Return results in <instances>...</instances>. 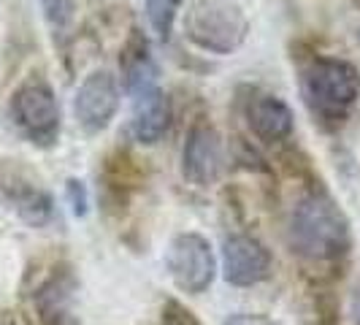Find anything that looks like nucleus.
Instances as JSON below:
<instances>
[{
    "label": "nucleus",
    "instance_id": "nucleus-1",
    "mask_svg": "<svg viewBox=\"0 0 360 325\" xmlns=\"http://www.w3.org/2000/svg\"><path fill=\"white\" fill-rule=\"evenodd\" d=\"M288 241L307 260H336L352 244L349 219L325 193H309L288 217Z\"/></svg>",
    "mask_w": 360,
    "mask_h": 325
},
{
    "label": "nucleus",
    "instance_id": "nucleus-2",
    "mask_svg": "<svg viewBox=\"0 0 360 325\" xmlns=\"http://www.w3.org/2000/svg\"><path fill=\"white\" fill-rule=\"evenodd\" d=\"M250 33V19L236 0H190L184 36L212 54L236 52Z\"/></svg>",
    "mask_w": 360,
    "mask_h": 325
},
{
    "label": "nucleus",
    "instance_id": "nucleus-3",
    "mask_svg": "<svg viewBox=\"0 0 360 325\" xmlns=\"http://www.w3.org/2000/svg\"><path fill=\"white\" fill-rule=\"evenodd\" d=\"M360 92L358 71L333 57H317L311 60L304 71V98L314 117L342 122L355 106Z\"/></svg>",
    "mask_w": 360,
    "mask_h": 325
},
{
    "label": "nucleus",
    "instance_id": "nucleus-4",
    "mask_svg": "<svg viewBox=\"0 0 360 325\" xmlns=\"http://www.w3.org/2000/svg\"><path fill=\"white\" fill-rule=\"evenodd\" d=\"M165 269L181 293H190V295L206 293L217 274L212 244L200 234H179L168 247Z\"/></svg>",
    "mask_w": 360,
    "mask_h": 325
},
{
    "label": "nucleus",
    "instance_id": "nucleus-5",
    "mask_svg": "<svg viewBox=\"0 0 360 325\" xmlns=\"http://www.w3.org/2000/svg\"><path fill=\"white\" fill-rule=\"evenodd\" d=\"M11 120L33 144H54L60 133V103L46 82H27L11 95Z\"/></svg>",
    "mask_w": 360,
    "mask_h": 325
},
{
    "label": "nucleus",
    "instance_id": "nucleus-6",
    "mask_svg": "<svg viewBox=\"0 0 360 325\" xmlns=\"http://www.w3.org/2000/svg\"><path fill=\"white\" fill-rule=\"evenodd\" d=\"M120 111V84L111 71H92L73 95V117L87 133H101Z\"/></svg>",
    "mask_w": 360,
    "mask_h": 325
},
{
    "label": "nucleus",
    "instance_id": "nucleus-7",
    "mask_svg": "<svg viewBox=\"0 0 360 325\" xmlns=\"http://www.w3.org/2000/svg\"><path fill=\"white\" fill-rule=\"evenodd\" d=\"M274 260L269 247L255 236L236 234L222 244V276L233 288H252L271 276Z\"/></svg>",
    "mask_w": 360,
    "mask_h": 325
},
{
    "label": "nucleus",
    "instance_id": "nucleus-8",
    "mask_svg": "<svg viewBox=\"0 0 360 325\" xmlns=\"http://www.w3.org/2000/svg\"><path fill=\"white\" fill-rule=\"evenodd\" d=\"M181 168H184V177L200 187H209L222 177L225 144H222V136L217 133L214 125L195 122L187 130L184 149H181Z\"/></svg>",
    "mask_w": 360,
    "mask_h": 325
},
{
    "label": "nucleus",
    "instance_id": "nucleus-9",
    "mask_svg": "<svg viewBox=\"0 0 360 325\" xmlns=\"http://www.w3.org/2000/svg\"><path fill=\"white\" fill-rule=\"evenodd\" d=\"M130 95H133L130 130H133L136 141L139 144H158L168 133V125H171V101H168V95L158 84H149L144 90H136Z\"/></svg>",
    "mask_w": 360,
    "mask_h": 325
},
{
    "label": "nucleus",
    "instance_id": "nucleus-10",
    "mask_svg": "<svg viewBox=\"0 0 360 325\" xmlns=\"http://www.w3.org/2000/svg\"><path fill=\"white\" fill-rule=\"evenodd\" d=\"M247 122H250L255 136L266 144L285 141L295 127V120H292V111L288 103L276 95H269V92H255L247 101Z\"/></svg>",
    "mask_w": 360,
    "mask_h": 325
},
{
    "label": "nucleus",
    "instance_id": "nucleus-11",
    "mask_svg": "<svg viewBox=\"0 0 360 325\" xmlns=\"http://www.w3.org/2000/svg\"><path fill=\"white\" fill-rule=\"evenodd\" d=\"M122 82L130 92L144 90L149 84H158V65L149 57L146 41H130V46L122 54Z\"/></svg>",
    "mask_w": 360,
    "mask_h": 325
},
{
    "label": "nucleus",
    "instance_id": "nucleus-12",
    "mask_svg": "<svg viewBox=\"0 0 360 325\" xmlns=\"http://www.w3.org/2000/svg\"><path fill=\"white\" fill-rule=\"evenodd\" d=\"M71 298H73L71 276H65V274L52 276L44 288L38 290V312H41V317L49 325H57L60 320H65L68 317V309H71Z\"/></svg>",
    "mask_w": 360,
    "mask_h": 325
},
{
    "label": "nucleus",
    "instance_id": "nucleus-13",
    "mask_svg": "<svg viewBox=\"0 0 360 325\" xmlns=\"http://www.w3.org/2000/svg\"><path fill=\"white\" fill-rule=\"evenodd\" d=\"M11 203H14L17 215L33 228H41V225H46L52 219V198L38 187H30V184L14 187L11 190Z\"/></svg>",
    "mask_w": 360,
    "mask_h": 325
},
{
    "label": "nucleus",
    "instance_id": "nucleus-14",
    "mask_svg": "<svg viewBox=\"0 0 360 325\" xmlns=\"http://www.w3.org/2000/svg\"><path fill=\"white\" fill-rule=\"evenodd\" d=\"M146 3V17L149 25L155 27V33L160 38H168L174 30V22L179 14L181 0H144Z\"/></svg>",
    "mask_w": 360,
    "mask_h": 325
},
{
    "label": "nucleus",
    "instance_id": "nucleus-15",
    "mask_svg": "<svg viewBox=\"0 0 360 325\" xmlns=\"http://www.w3.org/2000/svg\"><path fill=\"white\" fill-rule=\"evenodd\" d=\"M41 11L54 30H65L76 17V0H41Z\"/></svg>",
    "mask_w": 360,
    "mask_h": 325
},
{
    "label": "nucleus",
    "instance_id": "nucleus-16",
    "mask_svg": "<svg viewBox=\"0 0 360 325\" xmlns=\"http://www.w3.org/2000/svg\"><path fill=\"white\" fill-rule=\"evenodd\" d=\"M68 200H71V209L73 215H87V190L82 181L71 179L68 181Z\"/></svg>",
    "mask_w": 360,
    "mask_h": 325
},
{
    "label": "nucleus",
    "instance_id": "nucleus-17",
    "mask_svg": "<svg viewBox=\"0 0 360 325\" xmlns=\"http://www.w3.org/2000/svg\"><path fill=\"white\" fill-rule=\"evenodd\" d=\"M222 325H279L276 320H271L266 314H233V317H228Z\"/></svg>",
    "mask_w": 360,
    "mask_h": 325
},
{
    "label": "nucleus",
    "instance_id": "nucleus-18",
    "mask_svg": "<svg viewBox=\"0 0 360 325\" xmlns=\"http://www.w3.org/2000/svg\"><path fill=\"white\" fill-rule=\"evenodd\" d=\"M349 312H352V323L360 325V282L355 285V293H352V304H349Z\"/></svg>",
    "mask_w": 360,
    "mask_h": 325
},
{
    "label": "nucleus",
    "instance_id": "nucleus-19",
    "mask_svg": "<svg viewBox=\"0 0 360 325\" xmlns=\"http://www.w3.org/2000/svg\"><path fill=\"white\" fill-rule=\"evenodd\" d=\"M358 41H360V30H358Z\"/></svg>",
    "mask_w": 360,
    "mask_h": 325
}]
</instances>
